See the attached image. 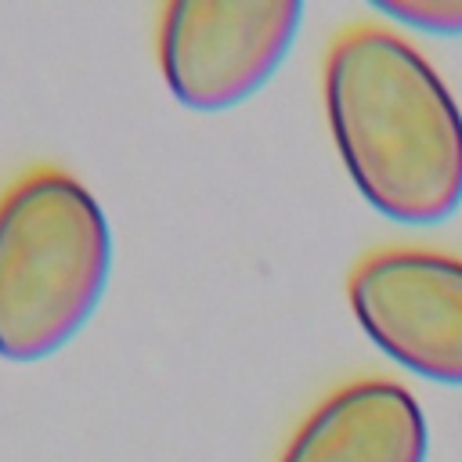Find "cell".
<instances>
[{
  "label": "cell",
  "mask_w": 462,
  "mask_h": 462,
  "mask_svg": "<svg viewBox=\"0 0 462 462\" xmlns=\"http://www.w3.org/2000/svg\"><path fill=\"white\" fill-rule=\"evenodd\" d=\"M300 0H173L159 14V72L191 112H227L263 90L289 58Z\"/></svg>",
  "instance_id": "obj_3"
},
{
  "label": "cell",
  "mask_w": 462,
  "mask_h": 462,
  "mask_svg": "<svg viewBox=\"0 0 462 462\" xmlns=\"http://www.w3.org/2000/svg\"><path fill=\"white\" fill-rule=\"evenodd\" d=\"M112 227L65 170L36 166L0 195V357L32 365L69 346L105 300Z\"/></svg>",
  "instance_id": "obj_2"
},
{
  "label": "cell",
  "mask_w": 462,
  "mask_h": 462,
  "mask_svg": "<svg viewBox=\"0 0 462 462\" xmlns=\"http://www.w3.org/2000/svg\"><path fill=\"white\" fill-rule=\"evenodd\" d=\"M325 116L343 170L375 213L433 227L462 209V108L408 40L379 25L336 36Z\"/></svg>",
  "instance_id": "obj_1"
},
{
  "label": "cell",
  "mask_w": 462,
  "mask_h": 462,
  "mask_svg": "<svg viewBox=\"0 0 462 462\" xmlns=\"http://www.w3.org/2000/svg\"><path fill=\"white\" fill-rule=\"evenodd\" d=\"M430 426L401 383L357 379L328 393L278 462H426Z\"/></svg>",
  "instance_id": "obj_5"
},
{
  "label": "cell",
  "mask_w": 462,
  "mask_h": 462,
  "mask_svg": "<svg viewBox=\"0 0 462 462\" xmlns=\"http://www.w3.org/2000/svg\"><path fill=\"white\" fill-rule=\"evenodd\" d=\"M372 7L433 36H462V0H372Z\"/></svg>",
  "instance_id": "obj_6"
},
{
  "label": "cell",
  "mask_w": 462,
  "mask_h": 462,
  "mask_svg": "<svg viewBox=\"0 0 462 462\" xmlns=\"http://www.w3.org/2000/svg\"><path fill=\"white\" fill-rule=\"evenodd\" d=\"M361 332L401 368L462 386V256L433 249L368 253L346 282Z\"/></svg>",
  "instance_id": "obj_4"
}]
</instances>
